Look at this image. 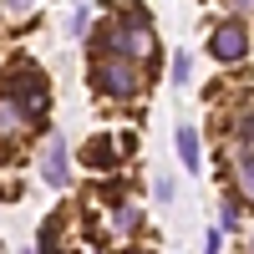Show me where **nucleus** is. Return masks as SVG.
I'll list each match as a JSON object with an SVG mask.
<instances>
[{
	"label": "nucleus",
	"mask_w": 254,
	"mask_h": 254,
	"mask_svg": "<svg viewBox=\"0 0 254 254\" xmlns=\"http://www.w3.org/2000/svg\"><path fill=\"white\" fill-rule=\"evenodd\" d=\"M92 76H97V87L107 97H132L137 92V71H132V61H122V56H102L92 66Z\"/></svg>",
	"instance_id": "obj_2"
},
{
	"label": "nucleus",
	"mask_w": 254,
	"mask_h": 254,
	"mask_svg": "<svg viewBox=\"0 0 254 254\" xmlns=\"http://www.w3.org/2000/svg\"><path fill=\"white\" fill-rule=\"evenodd\" d=\"M173 81H188V56H183V51L173 56Z\"/></svg>",
	"instance_id": "obj_10"
},
{
	"label": "nucleus",
	"mask_w": 254,
	"mask_h": 254,
	"mask_svg": "<svg viewBox=\"0 0 254 254\" xmlns=\"http://www.w3.org/2000/svg\"><path fill=\"white\" fill-rule=\"evenodd\" d=\"M208 51H214V61L234 66V61H244V51H249V31L239 26V20H224V26L208 36Z\"/></svg>",
	"instance_id": "obj_3"
},
{
	"label": "nucleus",
	"mask_w": 254,
	"mask_h": 254,
	"mask_svg": "<svg viewBox=\"0 0 254 254\" xmlns=\"http://www.w3.org/2000/svg\"><path fill=\"white\" fill-rule=\"evenodd\" d=\"M244 137H249V142H254V117H244Z\"/></svg>",
	"instance_id": "obj_13"
},
{
	"label": "nucleus",
	"mask_w": 254,
	"mask_h": 254,
	"mask_svg": "<svg viewBox=\"0 0 254 254\" xmlns=\"http://www.w3.org/2000/svg\"><path fill=\"white\" fill-rule=\"evenodd\" d=\"M97 41H102V51H122L127 61H132V56H153V46H158L147 15H122L117 26H107Z\"/></svg>",
	"instance_id": "obj_1"
},
{
	"label": "nucleus",
	"mask_w": 254,
	"mask_h": 254,
	"mask_svg": "<svg viewBox=\"0 0 254 254\" xmlns=\"http://www.w3.org/2000/svg\"><path fill=\"white\" fill-rule=\"evenodd\" d=\"M26 5H31V0H5V10H10V15H20Z\"/></svg>",
	"instance_id": "obj_12"
},
{
	"label": "nucleus",
	"mask_w": 254,
	"mask_h": 254,
	"mask_svg": "<svg viewBox=\"0 0 254 254\" xmlns=\"http://www.w3.org/2000/svg\"><path fill=\"white\" fill-rule=\"evenodd\" d=\"M26 127H31V112L15 97H0V137H26Z\"/></svg>",
	"instance_id": "obj_6"
},
{
	"label": "nucleus",
	"mask_w": 254,
	"mask_h": 254,
	"mask_svg": "<svg viewBox=\"0 0 254 254\" xmlns=\"http://www.w3.org/2000/svg\"><path fill=\"white\" fill-rule=\"evenodd\" d=\"M234 224H239V203L229 198V203H224V229H234Z\"/></svg>",
	"instance_id": "obj_11"
},
{
	"label": "nucleus",
	"mask_w": 254,
	"mask_h": 254,
	"mask_svg": "<svg viewBox=\"0 0 254 254\" xmlns=\"http://www.w3.org/2000/svg\"><path fill=\"white\" fill-rule=\"evenodd\" d=\"M15 97H20V107H26L31 117H41V112H46V81H41V71H20Z\"/></svg>",
	"instance_id": "obj_5"
},
{
	"label": "nucleus",
	"mask_w": 254,
	"mask_h": 254,
	"mask_svg": "<svg viewBox=\"0 0 254 254\" xmlns=\"http://www.w3.org/2000/svg\"><path fill=\"white\" fill-rule=\"evenodd\" d=\"M178 158H183V168H198V132L193 127H178Z\"/></svg>",
	"instance_id": "obj_8"
},
{
	"label": "nucleus",
	"mask_w": 254,
	"mask_h": 254,
	"mask_svg": "<svg viewBox=\"0 0 254 254\" xmlns=\"http://www.w3.org/2000/svg\"><path fill=\"white\" fill-rule=\"evenodd\" d=\"M234 188H239V198H244V203H254V153L239 158V168H234Z\"/></svg>",
	"instance_id": "obj_7"
},
{
	"label": "nucleus",
	"mask_w": 254,
	"mask_h": 254,
	"mask_svg": "<svg viewBox=\"0 0 254 254\" xmlns=\"http://www.w3.org/2000/svg\"><path fill=\"white\" fill-rule=\"evenodd\" d=\"M224 249V229H208V239H203V254H219Z\"/></svg>",
	"instance_id": "obj_9"
},
{
	"label": "nucleus",
	"mask_w": 254,
	"mask_h": 254,
	"mask_svg": "<svg viewBox=\"0 0 254 254\" xmlns=\"http://www.w3.org/2000/svg\"><path fill=\"white\" fill-rule=\"evenodd\" d=\"M41 178H46L51 188H66L71 183V168H66V142L51 137L46 142V153H41Z\"/></svg>",
	"instance_id": "obj_4"
}]
</instances>
